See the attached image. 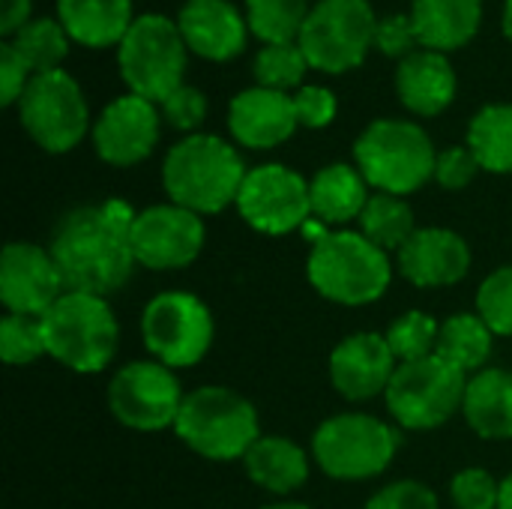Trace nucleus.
<instances>
[{"label": "nucleus", "instance_id": "f257e3e1", "mask_svg": "<svg viewBox=\"0 0 512 509\" xmlns=\"http://www.w3.org/2000/svg\"><path fill=\"white\" fill-rule=\"evenodd\" d=\"M132 222L135 210L117 198L81 204L60 216L48 249L63 273L66 291L108 297L132 279L138 264Z\"/></svg>", "mask_w": 512, "mask_h": 509}, {"label": "nucleus", "instance_id": "f03ea898", "mask_svg": "<svg viewBox=\"0 0 512 509\" xmlns=\"http://www.w3.org/2000/svg\"><path fill=\"white\" fill-rule=\"evenodd\" d=\"M246 165L234 144L210 132L180 138L162 162V186L168 198L198 216L222 213L237 204Z\"/></svg>", "mask_w": 512, "mask_h": 509}, {"label": "nucleus", "instance_id": "7ed1b4c3", "mask_svg": "<svg viewBox=\"0 0 512 509\" xmlns=\"http://www.w3.org/2000/svg\"><path fill=\"white\" fill-rule=\"evenodd\" d=\"M45 351L78 375L105 372L120 348V324L108 297L66 291L45 315Z\"/></svg>", "mask_w": 512, "mask_h": 509}, {"label": "nucleus", "instance_id": "20e7f679", "mask_svg": "<svg viewBox=\"0 0 512 509\" xmlns=\"http://www.w3.org/2000/svg\"><path fill=\"white\" fill-rule=\"evenodd\" d=\"M306 276L312 288L339 306H369L393 282L390 252L378 249L360 231H330L312 243Z\"/></svg>", "mask_w": 512, "mask_h": 509}, {"label": "nucleus", "instance_id": "39448f33", "mask_svg": "<svg viewBox=\"0 0 512 509\" xmlns=\"http://www.w3.org/2000/svg\"><path fill=\"white\" fill-rule=\"evenodd\" d=\"M354 159L369 186L405 198L435 177L438 150L420 123L381 117L354 141Z\"/></svg>", "mask_w": 512, "mask_h": 509}, {"label": "nucleus", "instance_id": "423d86ee", "mask_svg": "<svg viewBox=\"0 0 512 509\" xmlns=\"http://www.w3.org/2000/svg\"><path fill=\"white\" fill-rule=\"evenodd\" d=\"M174 432L192 453L210 462H243L264 435L255 405L237 390L216 384L186 393Z\"/></svg>", "mask_w": 512, "mask_h": 509}, {"label": "nucleus", "instance_id": "0eeeda50", "mask_svg": "<svg viewBox=\"0 0 512 509\" xmlns=\"http://www.w3.org/2000/svg\"><path fill=\"white\" fill-rule=\"evenodd\" d=\"M399 432L381 417L348 411L327 417L312 435V459L330 477L342 483H360L381 477L396 453Z\"/></svg>", "mask_w": 512, "mask_h": 509}, {"label": "nucleus", "instance_id": "6e6552de", "mask_svg": "<svg viewBox=\"0 0 512 509\" xmlns=\"http://www.w3.org/2000/svg\"><path fill=\"white\" fill-rule=\"evenodd\" d=\"M120 75L132 93L162 102L183 84L186 69V39L162 12L135 15L117 48Z\"/></svg>", "mask_w": 512, "mask_h": 509}, {"label": "nucleus", "instance_id": "1a4fd4ad", "mask_svg": "<svg viewBox=\"0 0 512 509\" xmlns=\"http://www.w3.org/2000/svg\"><path fill=\"white\" fill-rule=\"evenodd\" d=\"M468 375L432 354L414 363H399L384 402L390 417L405 432H429L450 423L465 402Z\"/></svg>", "mask_w": 512, "mask_h": 509}, {"label": "nucleus", "instance_id": "9d476101", "mask_svg": "<svg viewBox=\"0 0 512 509\" xmlns=\"http://www.w3.org/2000/svg\"><path fill=\"white\" fill-rule=\"evenodd\" d=\"M141 336L153 360L168 369H189L210 354L216 324L201 297L162 291L141 312Z\"/></svg>", "mask_w": 512, "mask_h": 509}, {"label": "nucleus", "instance_id": "9b49d317", "mask_svg": "<svg viewBox=\"0 0 512 509\" xmlns=\"http://www.w3.org/2000/svg\"><path fill=\"white\" fill-rule=\"evenodd\" d=\"M18 117L27 135L48 153L72 150L90 126L81 84L60 66L30 75L18 99Z\"/></svg>", "mask_w": 512, "mask_h": 509}, {"label": "nucleus", "instance_id": "f8f14e48", "mask_svg": "<svg viewBox=\"0 0 512 509\" xmlns=\"http://www.w3.org/2000/svg\"><path fill=\"white\" fill-rule=\"evenodd\" d=\"M375 9L369 0H318L297 36L309 66L345 72L357 66L375 42Z\"/></svg>", "mask_w": 512, "mask_h": 509}, {"label": "nucleus", "instance_id": "ddd939ff", "mask_svg": "<svg viewBox=\"0 0 512 509\" xmlns=\"http://www.w3.org/2000/svg\"><path fill=\"white\" fill-rule=\"evenodd\" d=\"M186 393L174 369L159 360H132L120 366L108 384V411L117 423L135 432L174 429Z\"/></svg>", "mask_w": 512, "mask_h": 509}, {"label": "nucleus", "instance_id": "4468645a", "mask_svg": "<svg viewBox=\"0 0 512 509\" xmlns=\"http://www.w3.org/2000/svg\"><path fill=\"white\" fill-rule=\"evenodd\" d=\"M237 210L243 222L258 234L282 237L291 231H303V225L312 219L309 180L279 162L255 165L246 171L237 195Z\"/></svg>", "mask_w": 512, "mask_h": 509}, {"label": "nucleus", "instance_id": "2eb2a0df", "mask_svg": "<svg viewBox=\"0 0 512 509\" xmlns=\"http://www.w3.org/2000/svg\"><path fill=\"white\" fill-rule=\"evenodd\" d=\"M207 240L204 219L174 201L153 204L135 213L132 222V252L135 261L147 270H183L189 267Z\"/></svg>", "mask_w": 512, "mask_h": 509}, {"label": "nucleus", "instance_id": "dca6fc26", "mask_svg": "<svg viewBox=\"0 0 512 509\" xmlns=\"http://www.w3.org/2000/svg\"><path fill=\"white\" fill-rule=\"evenodd\" d=\"M63 294L66 282L51 249L27 240L6 243L0 255V303L6 312L42 318Z\"/></svg>", "mask_w": 512, "mask_h": 509}, {"label": "nucleus", "instance_id": "f3484780", "mask_svg": "<svg viewBox=\"0 0 512 509\" xmlns=\"http://www.w3.org/2000/svg\"><path fill=\"white\" fill-rule=\"evenodd\" d=\"M162 111L138 93L111 99L93 123V147L108 165L126 168L147 159L159 141Z\"/></svg>", "mask_w": 512, "mask_h": 509}, {"label": "nucleus", "instance_id": "a211bd4d", "mask_svg": "<svg viewBox=\"0 0 512 509\" xmlns=\"http://www.w3.org/2000/svg\"><path fill=\"white\" fill-rule=\"evenodd\" d=\"M399 369V360L393 357L387 336L360 330L345 336L327 363L333 390L348 402H369L375 396H384L393 375Z\"/></svg>", "mask_w": 512, "mask_h": 509}, {"label": "nucleus", "instance_id": "6ab92c4d", "mask_svg": "<svg viewBox=\"0 0 512 509\" xmlns=\"http://www.w3.org/2000/svg\"><path fill=\"white\" fill-rule=\"evenodd\" d=\"M396 270L417 288H450L471 270V249L450 228H417L396 252Z\"/></svg>", "mask_w": 512, "mask_h": 509}, {"label": "nucleus", "instance_id": "aec40b11", "mask_svg": "<svg viewBox=\"0 0 512 509\" xmlns=\"http://www.w3.org/2000/svg\"><path fill=\"white\" fill-rule=\"evenodd\" d=\"M300 126L294 96L273 87H246L228 105V129L231 135L252 150H267L294 135Z\"/></svg>", "mask_w": 512, "mask_h": 509}, {"label": "nucleus", "instance_id": "412c9836", "mask_svg": "<svg viewBox=\"0 0 512 509\" xmlns=\"http://www.w3.org/2000/svg\"><path fill=\"white\" fill-rule=\"evenodd\" d=\"M177 27L186 45L210 60H228L246 42V21L231 0H186Z\"/></svg>", "mask_w": 512, "mask_h": 509}, {"label": "nucleus", "instance_id": "4be33fe9", "mask_svg": "<svg viewBox=\"0 0 512 509\" xmlns=\"http://www.w3.org/2000/svg\"><path fill=\"white\" fill-rule=\"evenodd\" d=\"M396 93L417 114H441L456 96V69L435 48L411 51L396 66Z\"/></svg>", "mask_w": 512, "mask_h": 509}, {"label": "nucleus", "instance_id": "5701e85b", "mask_svg": "<svg viewBox=\"0 0 512 509\" xmlns=\"http://www.w3.org/2000/svg\"><path fill=\"white\" fill-rule=\"evenodd\" d=\"M462 417L483 441H512V372L486 366L468 378Z\"/></svg>", "mask_w": 512, "mask_h": 509}, {"label": "nucleus", "instance_id": "b1692460", "mask_svg": "<svg viewBox=\"0 0 512 509\" xmlns=\"http://www.w3.org/2000/svg\"><path fill=\"white\" fill-rule=\"evenodd\" d=\"M243 468L258 489L270 495H291L309 480V453L291 438L261 435L243 456Z\"/></svg>", "mask_w": 512, "mask_h": 509}, {"label": "nucleus", "instance_id": "393cba45", "mask_svg": "<svg viewBox=\"0 0 512 509\" xmlns=\"http://www.w3.org/2000/svg\"><path fill=\"white\" fill-rule=\"evenodd\" d=\"M312 195V216L324 222L327 228L345 225L360 219L363 207L369 204V183L360 174L357 165L348 162H330L309 180Z\"/></svg>", "mask_w": 512, "mask_h": 509}, {"label": "nucleus", "instance_id": "a878e982", "mask_svg": "<svg viewBox=\"0 0 512 509\" xmlns=\"http://www.w3.org/2000/svg\"><path fill=\"white\" fill-rule=\"evenodd\" d=\"M480 15L483 0H414L411 6L417 42L435 51L465 45L480 27Z\"/></svg>", "mask_w": 512, "mask_h": 509}, {"label": "nucleus", "instance_id": "bb28decb", "mask_svg": "<svg viewBox=\"0 0 512 509\" xmlns=\"http://www.w3.org/2000/svg\"><path fill=\"white\" fill-rule=\"evenodd\" d=\"M60 24L81 45H111L129 30L132 0H57Z\"/></svg>", "mask_w": 512, "mask_h": 509}, {"label": "nucleus", "instance_id": "cd10ccee", "mask_svg": "<svg viewBox=\"0 0 512 509\" xmlns=\"http://www.w3.org/2000/svg\"><path fill=\"white\" fill-rule=\"evenodd\" d=\"M492 351H495V333L477 312H456L447 321H441L435 354L444 357L459 372H465L468 378L486 369Z\"/></svg>", "mask_w": 512, "mask_h": 509}, {"label": "nucleus", "instance_id": "c85d7f7f", "mask_svg": "<svg viewBox=\"0 0 512 509\" xmlns=\"http://www.w3.org/2000/svg\"><path fill=\"white\" fill-rule=\"evenodd\" d=\"M468 147L480 168L492 174H512V102L483 105L468 126Z\"/></svg>", "mask_w": 512, "mask_h": 509}, {"label": "nucleus", "instance_id": "c756f323", "mask_svg": "<svg viewBox=\"0 0 512 509\" xmlns=\"http://www.w3.org/2000/svg\"><path fill=\"white\" fill-rule=\"evenodd\" d=\"M357 222H360V234L369 237L384 252H399L417 231L414 207L402 195H390V192H375Z\"/></svg>", "mask_w": 512, "mask_h": 509}, {"label": "nucleus", "instance_id": "7c9ffc66", "mask_svg": "<svg viewBox=\"0 0 512 509\" xmlns=\"http://www.w3.org/2000/svg\"><path fill=\"white\" fill-rule=\"evenodd\" d=\"M15 45V51L27 60V66L33 72H45V69H57V63L66 57L69 51V33L60 21L42 15V18H30L24 27H18L9 39Z\"/></svg>", "mask_w": 512, "mask_h": 509}, {"label": "nucleus", "instance_id": "2f4dec72", "mask_svg": "<svg viewBox=\"0 0 512 509\" xmlns=\"http://www.w3.org/2000/svg\"><path fill=\"white\" fill-rule=\"evenodd\" d=\"M309 15V0H246L249 27L264 42H294Z\"/></svg>", "mask_w": 512, "mask_h": 509}, {"label": "nucleus", "instance_id": "473e14b6", "mask_svg": "<svg viewBox=\"0 0 512 509\" xmlns=\"http://www.w3.org/2000/svg\"><path fill=\"white\" fill-rule=\"evenodd\" d=\"M438 333H441V324L429 312L408 309L387 327L384 336H387V345H390V351H393V357L399 363H414V360H423V357L435 354Z\"/></svg>", "mask_w": 512, "mask_h": 509}, {"label": "nucleus", "instance_id": "72a5a7b5", "mask_svg": "<svg viewBox=\"0 0 512 509\" xmlns=\"http://www.w3.org/2000/svg\"><path fill=\"white\" fill-rule=\"evenodd\" d=\"M306 66H309V60H306L300 42H264L261 51L255 54L252 72L261 87L288 93V87L303 84Z\"/></svg>", "mask_w": 512, "mask_h": 509}, {"label": "nucleus", "instance_id": "f704fd0d", "mask_svg": "<svg viewBox=\"0 0 512 509\" xmlns=\"http://www.w3.org/2000/svg\"><path fill=\"white\" fill-rule=\"evenodd\" d=\"M42 354H48L42 318L6 312L0 321V357H3V363L6 366H30Z\"/></svg>", "mask_w": 512, "mask_h": 509}, {"label": "nucleus", "instance_id": "c9c22d12", "mask_svg": "<svg viewBox=\"0 0 512 509\" xmlns=\"http://www.w3.org/2000/svg\"><path fill=\"white\" fill-rule=\"evenodd\" d=\"M477 315L495 336H512V264L492 270L477 291Z\"/></svg>", "mask_w": 512, "mask_h": 509}, {"label": "nucleus", "instance_id": "e433bc0d", "mask_svg": "<svg viewBox=\"0 0 512 509\" xmlns=\"http://www.w3.org/2000/svg\"><path fill=\"white\" fill-rule=\"evenodd\" d=\"M450 498L456 509H498L501 480L483 468H465L450 480Z\"/></svg>", "mask_w": 512, "mask_h": 509}, {"label": "nucleus", "instance_id": "4c0bfd02", "mask_svg": "<svg viewBox=\"0 0 512 509\" xmlns=\"http://www.w3.org/2000/svg\"><path fill=\"white\" fill-rule=\"evenodd\" d=\"M363 509H441L438 495L420 480H396L378 489Z\"/></svg>", "mask_w": 512, "mask_h": 509}, {"label": "nucleus", "instance_id": "58836bf2", "mask_svg": "<svg viewBox=\"0 0 512 509\" xmlns=\"http://www.w3.org/2000/svg\"><path fill=\"white\" fill-rule=\"evenodd\" d=\"M204 114H207V96L192 84H180L168 99H162V120L171 123L174 129L192 132L201 126Z\"/></svg>", "mask_w": 512, "mask_h": 509}, {"label": "nucleus", "instance_id": "ea45409f", "mask_svg": "<svg viewBox=\"0 0 512 509\" xmlns=\"http://www.w3.org/2000/svg\"><path fill=\"white\" fill-rule=\"evenodd\" d=\"M480 171V162L474 156V150L468 144H456V147H447L438 153V162H435V180L444 186V189H465Z\"/></svg>", "mask_w": 512, "mask_h": 509}, {"label": "nucleus", "instance_id": "a19ab883", "mask_svg": "<svg viewBox=\"0 0 512 509\" xmlns=\"http://www.w3.org/2000/svg\"><path fill=\"white\" fill-rule=\"evenodd\" d=\"M294 105L300 126L309 129H321L336 117V93L321 84H300V90L294 93Z\"/></svg>", "mask_w": 512, "mask_h": 509}, {"label": "nucleus", "instance_id": "79ce46f5", "mask_svg": "<svg viewBox=\"0 0 512 509\" xmlns=\"http://www.w3.org/2000/svg\"><path fill=\"white\" fill-rule=\"evenodd\" d=\"M417 42V30H414V21L408 12H390L384 18H378V27H375V45L390 54V57H408L411 48Z\"/></svg>", "mask_w": 512, "mask_h": 509}, {"label": "nucleus", "instance_id": "37998d69", "mask_svg": "<svg viewBox=\"0 0 512 509\" xmlns=\"http://www.w3.org/2000/svg\"><path fill=\"white\" fill-rule=\"evenodd\" d=\"M27 60L15 51V45L9 39L0 42V102L12 105L15 99H21L24 87H27Z\"/></svg>", "mask_w": 512, "mask_h": 509}, {"label": "nucleus", "instance_id": "c03bdc74", "mask_svg": "<svg viewBox=\"0 0 512 509\" xmlns=\"http://www.w3.org/2000/svg\"><path fill=\"white\" fill-rule=\"evenodd\" d=\"M30 0H0V33L12 36L18 27H24L30 18Z\"/></svg>", "mask_w": 512, "mask_h": 509}, {"label": "nucleus", "instance_id": "a18cd8bd", "mask_svg": "<svg viewBox=\"0 0 512 509\" xmlns=\"http://www.w3.org/2000/svg\"><path fill=\"white\" fill-rule=\"evenodd\" d=\"M498 509H512V471L501 480V501H498Z\"/></svg>", "mask_w": 512, "mask_h": 509}, {"label": "nucleus", "instance_id": "49530a36", "mask_svg": "<svg viewBox=\"0 0 512 509\" xmlns=\"http://www.w3.org/2000/svg\"><path fill=\"white\" fill-rule=\"evenodd\" d=\"M261 509H312L309 504H297V501H276V504H270V507H261Z\"/></svg>", "mask_w": 512, "mask_h": 509}, {"label": "nucleus", "instance_id": "de8ad7c7", "mask_svg": "<svg viewBox=\"0 0 512 509\" xmlns=\"http://www.w3.org/2000/svg\"><path fill=\"white\" fill-rule=\"evenodd\" d=\"M504 33L512 39V0L504 3Z\"/></svg>", "mask_w": 512, "mask_h": 509}]
</instances>
